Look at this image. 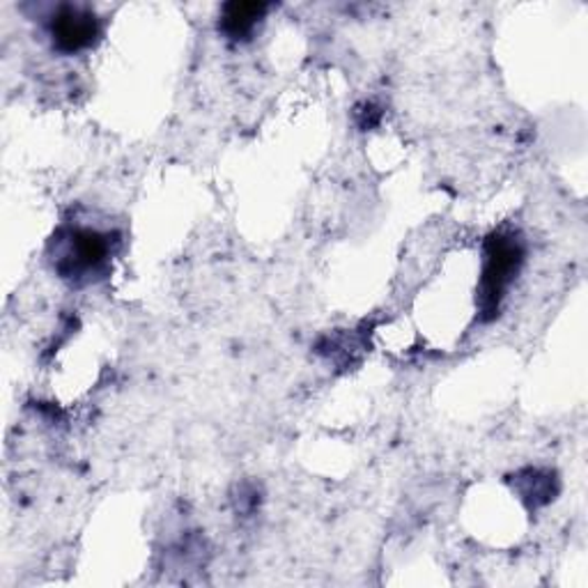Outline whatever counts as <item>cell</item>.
Instances as JSON below:
<instances>
[{"mask_svg": "<svg viewBox=\"0 0 588 588\" xmlns=\"http://www.w3.org/2000/svg\"><path fill=\"white\" fill-rule=\"evenodd\" d=\"M519 263H521V251L517 242H513L510 237H495L493 242H489L485 272H483V311L485 313L497 311Z\"/></svg>", "mask_w": 588, "mask_h": 588, "instance_id": "6da1fadb", "label": "cell"}, {"mask_svg": "<svg viewBox=\"0 0 588 588\" xmlns=\"http://www.w3.org/2000/svg\"><path fill=\"white\" fill-rule=\"evenodd\" d=\"M97 36H100V23H97L92 12L81 8H62L51 21L53 44L64 53L88 49Z\"/></svg>", "mask_w": 588, "mask_h": 588, "instance_id": "7a4b0ae2", "label": "cell"}, {"mask_svg": "<svg viewBox=\"0 0 588 588\" xmlns=\"http://www.w3.org/2000/svg\"><path fill=\"white\" fill-rule=\"evenodd\" d=\"M107 255H109V244L104 235L94 231H77L72 235L68 257H72L70 265L74 267V272L97 270L104 263Z\"/></svg>", "mask_w": 588, "mask_h": 588, "instance_id": "3957f363", "label": "cell"}, {"mask_svg": "<svg viewBox=\"0 0 588 588\" xmlns=\"http://www.w3.org/2000/svg\"><path fill=\"white\" fill-rule=\"evenodd\" d=\"M263 12H265V6H255V3H233V6H227L225 14H223V30L231 38L249 36V32L255 26V21L263 17Z\"/></svg>", "mask_w": 588, "mask_h": 588, "instance_id": "277c9868", "label": "cell"}]
</instances>
